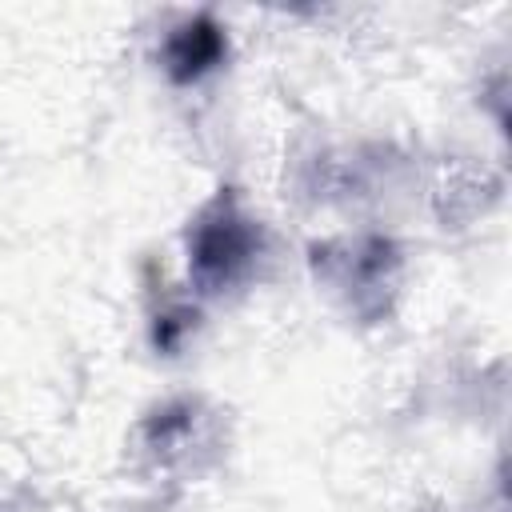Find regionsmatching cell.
<instances>
[{"label":"cell","mask_w":512,"mask_h":512,"mask_svg":"<svg viewBox=\"0 0 512 512\" xmlns=\"http://www.w3.org/2000/svg\"><path fill=\"white\" fill-rule=\"evenodd\" d=\"M264 256V228L240 208L232 188H220L188 224V272L204 296L244 284Z\"/></svg>","instance_id":"6da1fadb"},{"label":"cell","mask_w":512,"mask_h":512,"mask_svg":"<svg viewBox=\"0 0 512 512\" xmlns=\"http://www.w3.org/2000/svg\"><path fill=\"white\" fill-rule=\"evenodd\" d=\"M224 56H228V36H224V28L208 12H196V16L180 20L168 32L164 52H160L164 72H168L172 84H196V80H204L212 68L224 64Z\"/></svg>","instance_id":"7a4b0ae2"},{"label":"cell","mask_w":512,"mask_h":512,"mask_svg":"<svg viewBox=\"0 0 512 512\" xmlns=\"http://www.w3.org/2000/svg\"><path fill=\"white\" fill-rule=\"evenodd\" d=\"M396 268H400V252H396V244L384 240V236H368V240L352 244V248L340 256V276H344V284L352 288V296H356L360 308H364V292L388 288L392 276H396Z\"/></svg>","instance_id":"3957f363"},{"label":"cell","mask_w":512,"mask_h":512,"mask_svg":"<svg viewBox=\"0 0 512 512\" xmlns=\"http://www.w3.org/2000/svg\"><path fill=\"white\" fill-rule=\"evenodd\" d=\"M192 324H196V312H188V308L164 312V316H156V324H152V344H156L160 352H176L180 340H184V332H188Z\"/></svg>","instance_id":"277c9868"}]
</instances>
